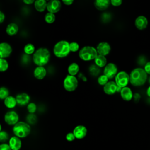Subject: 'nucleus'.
Instances as JSON below:
<instances>
[{
	"label": "nucleus",
	"instance_id": "37",
	"mask_svg": "<svg viewBox=\"0 0 150 150\" xmlns=\"http://www.w3.org/2000/svg\"><path fill=\"white\" fill-rule=\"evenodd\" d=\"M111 18V16L109 13H103L102 16H101V19L103 20V22H108Z\"/></svg>",
	"mask_w": 150,
	"mask_h": 150
},
{
	"label": "nucleus",
	"instance_id": "10",
	"mask_svg": "<svg viewBox=\"0 0 150 150\" xmlns=\"http://www.w3.org/2000/svg\"><path fill=\"white\" fill-rule=\"evenodd\" d=\"M12 51L11 46L6 43L2 42L0 44V57L2 59H5L9 57Z\"/></svg>",
	"mask_w": 150,
	"mask_h": 150
},
{
	"label": "nucleus",
	"instance_id": "39",
	"mask_svg": "<svg viewBox=\"0 0 150 150\" xmlns=\"http://www.w3.org/2000/svg\"><path fill=\"white\" fill-rule=\"evenodd\" d=\"M22 61L24 64H27L30 61V56L28 54H25L22 57Z\"/></svg>",
	"mask_w": 150,
	"mask_h": 150
},
{
	"label": "nucleus",
	"instance_id": "5",
	"mask_svg": "<svg viewBox=\"0 0 150 150\" xmlns=\"http://www.w3.org/2000/svg\"><path fill=\"white\" fill-rule=\"evenodd\" d=\"M98 55L96 48L91 46H86L83 47L79 52V57L84 61H89L94 60Z\"/></svg>",
	"mask_w": 150,
	"mask_h": 150
},
{
	"label": "nucleus",
	"instance_id": "7",
	"mask_svg": "<svg viewBox=\"0 0 150 150\" xmlns=\"http://www.w3.org/2000/svg\"><path fill=\"white\" fill-rule=\"evenodd\" d=\"M129 81V75L128 74L124 71H120L117 73L116 76L115 77V82L117 85L121 87L124 88L127 87V84Z\"/></svg>",
	"mask_w": 150,
	"mask_h": 150
},
{
	"label": "nucleus",
	"instance_id": "16",
	"mask_svg": "<svg viewBox=\"0 0 150 150\" xmlns=\"http://www.w3.org/2000/svg\"><path fill=\"white\" fill-rule=\"evenodd\" d=\"M16 100L18 105L23 106L28 104L30 101V96L26 93H22L16 96Z\"/></svg>",
	"mask_w": 150,
	"mask_h": 150
},
{
	"label": "nucleus",
	"instance_id": "36",
	"mask_svg": "<svg viewBox=\"0 0 150 150\" xmlns=\"http://www.w3.org/2000/svg\"><path fill=\"white\" fill-rule=\"evenodd\" d=\"M75 138H76V137L73 132H69L66 135V140L69 142H71V141H74L75 139Z\"/></svg>",
	"mask_w": 150,
	"mask_h": 150
},
{
	"label": "nucleus",
	"instance_id": "8",
	"mask_svg": "<svg viewBox=\"0 0 150 150\" xmlns=\"http://www.w3.org/2000/svg\"><path fill=\"white\" fill-rule=\"evenodd\" d=\"M118 67L117 65L113 63H109L104 67V74L106 76L108 79H112L117 74Z\"/></svg>",
	"mask_w": 150,
	"mask_h": 150
},
{
	"label": "nucleus",
	"instance_id": "17",
	"mask_svg": "<svg viewBox=\"0 0 150 150\" xmlns=\"http://www.w3.org/2000/svg\"><path fill=\"white\" fill-rule=\"evenodd\" d=\"M9 145L12 150H19L22 146V141L19 137L13 136L9 139Z\"/></svg>",
	"mask_w": 150,
	"mask_h": 150
},
{
	"label": "nucleus",
	"instance_id": "43",
	"mask_svg": "<svg viewBox=\"0 0 150 150\" xmlns=\"http://www.w3.org/2000/svg\"><path fill=\"white\" fill-rule=\"evenodd\" d=\"M133 97H134V101L135 102H138L139 100V99L141 98V96L138 93H135L133 96Z\"/></svg>",
	"mask_w": 150,
	"mask_h": 150
},
{
	"label": "nucleus",
	"instance_id": "27",
	"mask_svg": "<svg viewBox=\"0 0 150 150\" xmlns=\"http://www.w3.org/2000/svg\"><path fill=\"white\" fill-rule=\"evenodd\" d=\"M56 19L55 15L54 13L47 12L45 16V21L47 23H52L54 22Z\"/></svg>",
	"mask_w": 150,
	"mask_h": 150
},
{
	"label": "nucleus",
	"instance_id": "47",
	"mask_svg": "<svg viewBox=\"0 0 150 150\" xmlns=\"http://www.w3.org/2000/svg\"><path fill=\"white\" fill-rule=\"evenodd\" d=\"M79 77H80V79H82V80H83V81H87V78H86L85 76H83V75L81 74V73H80V74H79Z\"/></svg>",
	"mask_w": 150,
	"mask_h": 150
},
{
	"label": "nucleus",
	"instance_id": "18",
	"mask_svg": "<svg viewBox=\"0 0 150 150\" xmlns=\"http://www.w3.org/2000/svg\"><path fill=\"white\" fill-rule=\"evenodd\" d=\"M120 94L122 98L127 101L131 100L134 96L132 90L129 87H125L122 88L120 92Z\"/></svg>",
	"mask_w": 150,
	"mask_h": 150
},
{
	"label": "nucleus",
	"instance_id": "28",
	"mask_svg": "<svg viewBox=\"0 0 150 150\" xmlns=\"http://www.w3.org/2000/svg\"><path fill=\"white\" fill-rule=\"evenodd\" d=\"M26 122L30 124H35L38 120L37 117L34 114H29L26 118Z\"/></svg>",
	"mask_w": 150,
	"mask_h": 150
},
{
	"label": "nucleus",
	"instance_id": "38",
	"mask_svg": "<svg viewBox=\"0 0 150 150\" xmlns=\"http://www.w3.org/2000/svg\"><path fill=\"white\" fill-rule=\"evenodd\" d=\"M0 150H12L9 144L2 143L0 145Z\"/></svg>",
	"mask_w": 150,
	"mask_h": 150
},
{
	"label": "nucleus",
	"instance_id": "49",
	"mask_svg": "<svg viewBox=\"0 0 150 150\" xmlns=\"http://www.w3.org/2000/svg\"><path fill=\"white\" fill-rule=\"evenodd\" d=\"M148 82H149V83L150 84V76H149V77L148 78Z\"/></svg>",
	"mask_w": 150,
	"mask_h": 150
},
{
	"label": "nucleus",
	"instance_id": "48",
	"mask_svg": "<svg viewBox=\"0 0 150 150\" xmlns=\"http://www.w3.org/2000/svg\"><path fill=\"white\" fill-rule=\"evenodd\" d=\"M146 94L150 97V86H149V87L148 88V89L146 90Z\"/></svg>",
	"mask_w": 150,
	"mask_h": 150
},
{
	"label": "nucleus",
	"instance_id": "46",
	"mask_svg": "<svg viewBox=\"0 0 150 150\" xmlns=\"http://www.w3.org/2000/svg\"><path fill=\"white\" fill-rule=\"evenodd\" d=\"M23 2L27 5H30V4H32L33 2H35V1H34V0H23Z\"/></svg>",
	"mask_w": 150,
	"mask_h": 150
},
{
	"label": "nucleus",
	"instance_id": "12",
	"mask_svg": "<svg viewBox=\"0 0 150 150\" xmlns=\"http://www.w3.org/2000/svg\"><path fill=\"white\" fill-rule=\"evenodd\" d=\"M62 7L61 2L59 0H51L47 2V10L49 12L55 13L60 11Z\"/></svg>",
	"mask_w": 150,
	"mask_h": 150
},
{
	"label": "nucleus",
	"instance_id": "24",
	"mask_svg": "<svg viewBox=\"0 0 150 150\" xmlns=\"http://www.w3.org/2000/svg\"><path fill=\"white\" fill-rule=\"evenodd\" d=\"M4 104L6 107L9 108H14L17 104L16 97H14L12 96H9L4 100Z\"/></svg>",
	"mask_w": 150,
	"mask_h": 150
},
{
	"label": "nucleus",
	"instance_id": "42",
	"mask_svg": "<svg viewBox=\"0 0 150 150\" xmlns=\"http://www.w3.org/2000/svg\"><path fill=\"white\" fill-rule=\"evenodd\" d=\"M146 59L144 57V56H141L138 59V64L140 65H143V64H146ZM144 65V66H145Z\"/></svg>",
	"mask_w": 150,
	"mask_h": 150
},
{
	"label": "nucleus",
	"instance_id": "19",
	"mask_svg": "<svg viewBox=\"0 0 150 150\" xmlns=\"http://www.w3.org/2000/svg\"><path fill=\"white\" fill-rule=\"evenodd\" d=\"M46 75V70L43 66H37L33 71L34 77L38 79H43Z\"/></svg>",
	"mask_w": 150,
	"mask_h": 150
},
{
	"label": "nucleus",
	"instance_id": "30",
	"mask_svg": "<svg viewBox=\"0 0 150 150\" xmlns=\"http://www.w3.org/2000/svg\"><path fill=\"white\" fill-rule=\"evenodd\" d=\"M9 67V64L8 62L5 60V59H0V71L4 72Z\"/></svg>",
	"mask_w": 150,
	"mask_h": 150
},
{
	"label": "nucleus",
	"instance_id": "31",
	"mask_svg": "<svg viewBox=\"0 0 150 150\" xmlns=\"http://www.w3.org/2000/svg\"><path fill=\"white\" fill-rule=\"evenodd\" d=\"M98 83L101 86H105L108 82V78L104 74L101 75L97 79Z\"/></svg>",
	"mask_w": 150,
	"mask_h": 150
},
{
	"label": "nucleus",
	"instance_id": "3",
	"mask_svg": "<svg viewBox=\"0 0 150 150\" xmlns=\"http://www.w3.org/2000/svg\"><path fill=\"white\" fill-rule=\"evenodd\" d=\"M70 52V43L66 40H60L53 47V53L59 58L66 57Z\"/></svg>",
	"mask_w": 150,
	"mask_h": 150
},
{
	"label": "nucleus",
	"instance_id": "13",
	"mask_svg": "<svg viewBox=\"0 0 150 150\" xmlns=\"http://www.w3.org/2000/svg\"><path fill=\"white\" fill-rule=\"evenodd\" d=\"M73 133L74 134L76 138L81 139L84 138L87 133V129L86 127L82 125H77L73 129Z\"/></svg>",
	"mask_w": 150,
	"mask_h": 150
},
{
	"label": "nucleus",
	"instance_id": "25",
	"mask_svg": "<svg viewBox=\"0 0 150 150\" xmlns=\"http://www.w3.org/2000/svg\"><path fill=\"white\" fill-rule=\"evenodd\" d=\"M79 70H80L79 66L76 63H71L67 68L69 74L71 76H75V75H76L79 73Z\"/></svg>",
	"mask_w": 150,
	"mask_h": 150
},
{
	"label": "nucleus",
	"instance_id": "44",
	"mask_svg": "<svg viewBox=\"0 0 150 150\" xmlns=\"http://www.w3.org/2000/svg\"><path fill=\"white\" fill-rule=\"evenodd\" d=\"M63 3H64L66 5H70L73 3V0H63Z\"/></svg>",
	"mask_w": 150,
	"mask_h": 150
},
{
	"label": "nucleus",
	"instance_id": "9",
	"mask_svg": "<svg viewBox=\"0 0 150 150\" xmlns=\"http://www.w3.org/2000/svg\"><path fill=\"white\" fill-rule=\"evenodd\" d=\"M4 120L8 125H15L19 122V115L15 111H9L5 114Z\"/></svg>",
	"mask_w": 150,
	"mask_h": 150
},
{
	"label": "nucleus",
	"instance_id": "11",
	"mask_svg": "<svg viewBox=\"0 0 150 150\" xmlns=\"http://www.w3.org/2000/svg\"><path fill=\"white\" fill-rule=\"evenodd\" d=\"M98 54L106 56L111 51V46L110 44L106 42H102L98 43L96 47Z\"/></svg>",
	"mask_w": 150,
	"mask_h": 150
},
{
	"label": "nucleus",
	"instance_id": "40",
	"mask_svg": "<svg viewBox=\"0 0 150 150\" xmlns=\"http://www.w3.org/2000/svg\"><path fill=\"white\" fill-rule=\"evenodd\" d=\"M110 2L113 6H118L121 5V4L122 3V1L121 0H111Z\"/></svg>",
	"mask_w": 150,
	"mask_h": 150
},
{
	"label": "nucleus",
	"instance_id": "6",
	"mask_svg": "<svg viewBox=\"0 0 150 150\" xmlns=\"http://www.w3.org/2000/svg\"><path fill=\"white\" fill-rule=\"evenodd\" d=\"M78 86V80L74 76L70 74L67 75L63 81V87L67 91H74Z\"/></svg>",
	"mask_w": 150,
	"mask_h": 150
},
{
	"label": "nucleus",
	"instance_id": "20",
	"mask_svg": "<svg viewBox=\"0 0 150 150\" xmlns=\"http://www.w3.org/2000/svg\"><path fill=\"white\" fill-rule=\"evenodd\" d=\"M110 3L109 0H96L94 2V5L97 9L103 11L109 6Z\"/></svg>",
	"mask_w": 150,
	"mask_h": 150
},
{
	"label": "nucleus",
	"instance_id": "33",
	"mask_svg": "<svg viewBox=\"0 0 150 150\" xmlns=\"http://www.w3.org/2000/svg\"><path fill=\"white\" fill-rule=\"evenodd\" d=\"M37 109V106L34 103H30L27 105V110L29 114H34Z\"/></svg>",
	"mask_w": 150,
	"mask_h": 150
},
{
	"label": "nucleus",
	"instance_id": "14",
	"mask_svg": "<svg viewBox=\"0 0 150 150\" xmlns=\"http://www.w3.org/2000/svg\"><path fill=\"white\" fill-rule=\"evenodd\" d=\"M118 86L115 83V81H108L103 88L105 94L108 95H112L117 92Z\"/></svg>",
	"mask_w": 150,
	"mask_h": 150
},
{
	"label": "nucleus",
	"instance_id": "1",
	"mask_svg": "<svg viewBox=\"0 0 150 150\" xmlns=\"http://www.w3.org/2000/svg\"><path fill=\"white\" fill-rule=\"evenodd\" d=\"M147 80V73L144 69L138 67L132 70L129 74V82L134 86L144 85Z\"/></svg>",
	"mask_w": 150,
	"mask_h": 150
},
{
	"label": "nucleus",
	"instance_id": "29",
	"mask_svg": "<svg viewBox=\"0 0 150 150\" xmlns=\"http://www.w3.org/2000/svg\"><path fill=\"white\" fill-rule=\"evenodd\" d=\"M9 91L8 89L5 87H1L0 88V98L1 100H5L9 96Z\"/></svg>",
	"mask_w": 150,
	"mask_h": 150
},
{
	"label": "nucleus",
	"instance_id": "2",
	"mask_svg": "<svg viewBox=\"0 0 150 150\" xmlns=\"http://www.w3.org/2000/svg\"><path fill=\"white\" fill-rule=\"evenodd\" d=\"M50 57L49 50L45 47H40L33 54V61L38 66H43L46 64Z\"/></svg>",
	"mask_w": 150,
	"mask_h": 150
},
{
	"label": "nucleus",
	"instance_id": "32",
	"mask_svg": "<svg viewBox=\"0 0 150 150\" xmlns=\"http://www.w3.org/2000/svg\"><path fill=\"white\" fill-rule=\"evenodd\" d=\"M89 70H90L91 74H92L93 76H95L98 75V74H99V73L100 71V67L97 66L96 64L91 65L89 68Z\"/></svg>",
	"mask_w": 150,
	"mask_h": 150
},
{
	"label": "nucleus",
	"instance_id": "41",
	"mask_svg": "<svg viewBox=\"0 0 150 150\" xmlns=\"http://www.w3.org/2000/svg\"><path fill=\"white\" fill-rule=\"evenodd\" d=\"M145 71L147 73V74H150V61L146 62V64L144 66Z\"/></svg>",
	"mask_w": 150,
	"mask_h": 150
},
{
	"label": "nucleus",
	"instance_id": "45",
	"mask_svg": "<svg viewBox=\"0 0 150 150\" xmlns=\"http://www.w3.org/2000/svg\"><path fill=\"white\" fill-rule=\"evenodd\" d=\"M5 14L2 11H0V23H2L4 22V21L5 20Z\"/></svg>",
	"mask_w": 150,
	"mask_h": 150
},
{
	"label": "nucleus",
	"instance_id": "22",
	"mask_svg": "<svg viewBox=\"0 0 150 150\" xmlns=\"http://www.w3.org/2000/svg\"><path fill=\"white\" fill-rule=\"evenodd\" d=\"M35 8L39 12H43L47 8V3L45 0H36L34 2Z\"/></svg>",
	"mask_w": 150,
	"mask_h": 150
},
{
	"label": "nucleus",
	"instance_id": "23",
	"mask_svg": "<svg viewBox=\"0 0 150 150\" xmlns=\"http://www.w3.org/2000/svg\"><path fill=\"white\" fill-rule=\"evenodd\" d=\"M94 63L98 67H103L107 65V59L104 56L98 54L94 59Z\"/></svg>",
	"mask_w": 150,
	"mask_h": 150
},
{
	"label": "nucleus",
	"instance_id": "35",
	"mask_svg": "<svg viewBox=\"0 0 150 150\" xmlns=\"http://www.w3.org/2000/svg\"><path fill=\"white\" fill-rule=\"evenodd\" d=\"M9 138L8 134L4 131H1L0 132V141L1 142H5Z\"/></svg>",
	"mask_w": 150,
	"mask_h": 150
},
{
	"label": "nucleus",
	"instance_id": "15",
	"mask_svg": "<svg viewBox=\"0 0 150 150\" xmlns=\"http://www.w3.org/2000/svg\"><path fill=\"white\" fill-rule=\"evenodd\" d=\"M148 21L146 18L142 15L138 16L135 21V25L139 30L145 29L148 26Z\"/></svg>",
	"mask_w": 150,
	"mask_h": 150
},
{
	"label": "nucleus",
	"instance_id": "21",
	"mask_svg": "<svg viewBox=\"0 0 150 150\" xmlns=\"http://www.w3.org/2000/svg\"><path fill=\"white\" fill-rule=\"evenodd\" d=\"M19 30L17 24L15 23H11L8 25L6 28V32L9 36H13L16 35Z\"/></svg>",
	"mask_w": 150,
	"mask_h": 150
},
{
	"label": "nucleus",
	"instance_id": "4",
	"mask_svg": "<svg viewBox=\"0 0 150 150\" xmlns=\"http://www.w3.org/2000/svg\"><path fill=\"white\" fill-rule=\"evenodd\" d=\"M12 131L15 136L19 138H23L28 136L31 131V128L29 124L23 121H19L13 125Z\"/></svg>",
	"mask_w": 150,
	"mask_h": 150
},
{
	"label": "nucleus",
	"instance_id": "34",
	"mask_svg": "<svg viewBox=\"0 0 150 150\" xmlns=\"http://www.w3.org/2000/svg\"><path fill=\"white\" fill-rule=\"evenodd\" d=\"M70 52H75L79 50V45L75 42H72L70 43Z\"/></svg>",
	"mask_w": 150,
	"mask_h": 150
},
{
	"label": "nucleus",
	"instance_id": "26",
	"mask_svg": "<svg viewBox=\"0 0 150 150\" xmlns=\"http://www.w3.org/2000/svg\"><path fill=\"white\" fill-rule=\"evenodd\" d=\"M23 50L25 53L26 54L30 55V54H33L35 52V46L32 43H28L23 48Z\"/></svg>",
	"mask_w": 150,
	"mask_h": 150
}]
</instances>
